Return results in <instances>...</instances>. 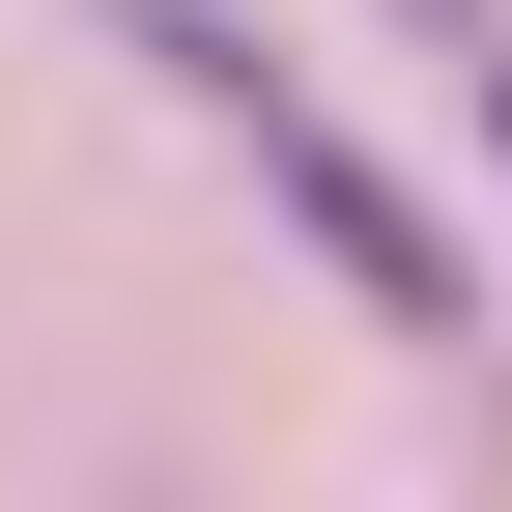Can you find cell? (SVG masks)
I'll return each instance as SVG.
<instances>
[{
  "instance_id": "2",
  "label": "cell",
  "mask_w": 512,
  "mask_h": 512,
  "mask_svg": "<svg viewBox=\"0 0 512 512\" xmlns=\"http://www.w3.org/2000/svg\"><path fill=\"white\" fill-rule=\"evenodd\" d=\"M456 86H484V143H512V29H456Z\"/></svg>"
},
{
  "instance_id": "1",
  "label": "cell",
  "mask_w": 512,
  "mask_h": 512,
  "mask_svg": "<svg viewBox=\"0 0 512 512\" xmlns=\"http://www.w3.org/2000/svg\"><path fill=\"white\" fill-rule=\"evenodd\" d=\"M228 143H256V200H285L313 256H342V285H370V313H399V342H484V256H456V228H427V200H399V171H370V143H342V114H313V86H256V114H228Z\"/></svg>"
},
{
  "instance_id": "3",
  "label": "cell",
  "mask_w": 512,
  "mask_h": 512,
  "mask_svg": "<svg viewBox=\"0 0 512 512\" xmlns=\"http://www.w3.org/2000/svg\"><path fill=\"white\" fill-rule=\"evenodd\" d=\"M399 29H427V57H456V29H484V0H399Z\"/></svg>"
}]
</instances>
